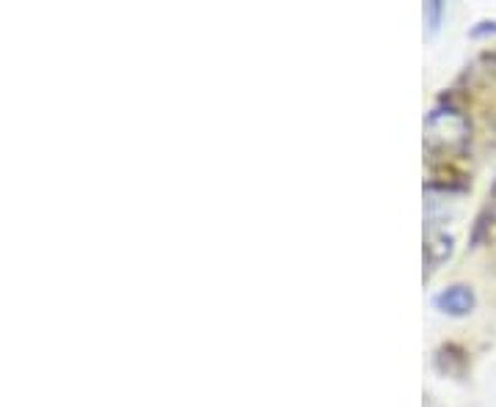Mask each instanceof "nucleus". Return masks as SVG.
<instances>
[{"label": "nucleus", "mask_w": 496, "mask_h": 407, "mask_svg": "<svg viewBox=\"0 0 496 407\" xmlns=\"http://www.w3.org/2000/svg\"><path fill=\"white\" fill-rule=\"evenodd\" d=\"M488 28H477V31H472V36H480V33H485ZM496 31V22H491V33Z\"/></svg>", "instance_id": "5"}, {"label": "nucleus", "mask_w": 496, "mask_h": 407, "mask_svg": "<svg viewBox=\"0 0 496 407\" xmlns=\"http://www.w3.org/2000/svg\"><path fill=\"white\" fill-rule=\"evenodd\" d=\"M449 253H453V237H449L446 232H441V229H430L428 237H425L428 264H441V261L449 259Z\"/></svg>", "instance_id": "3"}, {"label": "nucleus", "mask_w": 496, "mask_h": 407, "mask_svg": "<svg viewBox=\"0 0 496 407\" xmlns=\"http://www.w3.org/2000/svg\"><path fill=\"white\" fill-rule=\"evenodd\" d=\"M425 14V25H428V36H433L441 25V17H444V4H438V0H430V4H425L422 9Z\"/></svg>", "instance_id": "4"}, {"label": "nucleus", "mask_w": 496, "mask_h": 407, "mask_svg": "<svg viewBox=\"0 0 496 407\" xmlns=\"http://www.w3.org/2000/svg\"><path fill=\"white\" fill-rule=\"evenodd\" d=\"M436 308L449 314V316H466L472 308H474V292L464 284H455V287H446L441 289L436 297H433Z\"/></svg>", "instance_id": "2"}, {"label": "nucleus", "mask_w": 496, "mask_h": 407, "mask_svg": "<svg viewBox=\"0 0 496 407\" xmlns=\"http://www.w3.org/2000/svg\"><path fill=\"white\" fill-rule=\"evenodd\" d=\"M469 138V121L458 111H433L425 119V141L430 149H458Z\"/></svg>", "instance_id": "1"}]
</instances>
